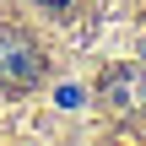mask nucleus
<instances>
[{
    "mask_svg": "<svg viewBox=\"0 0 146 146\" xmlns=\"http://www.w3.org/2000/svg\"><path fill=\"white\" fill-rule=\"evenodd\" d=\"M43 70H49L43 49L22 27H0V92H27L43 81Z\"/></svg>",
    "mask_w": 146,
    "mask_h": 146,
    "instance_id": "1",
    "label": "nucleus"
},
{
    "mask_svg": "<svg viewBox=\"0 0 146 146\" xmlns=\"http://www.w3.org/2000/svg\"><path fill=\"white\" fill-rule=\"evenodd\" d=\"M103 98H108L114 108H146V76L135 65L108 70V76H103Z\"/></svg>",
    "mask_w": 146,
    "mask_h": 146,
    "instance_id": "2",
    "label": "nucleus"
},
{
    "mask_svg": "<svg viewBox=\"0 0 146 146\" xmlns=\"http://www.w3.org/2000/svg\"><path fill=\"white\" fill-rule=\"evenodd\" d=\"M54 103H60V108H81V92H76V87H60V98H54Z\"/></svg>",
    "mask_w": 146,
    "mask_h": 146,
    "instance_id": "3",
    "label": "nucleus"
},
{
    "mask_svg": "<svg viewBox=\"0 0 146 146\" xmlns=\"http://www.w3.org/2000/svg\"><path fill=\"white\" fill-rule=\"evenodd\" d=\"M38 5H49V11H60V5H70V0H38Z\"/></svg>",
    "mask_w": 146,
    "mask_h": 146,
    "instance_id": "4",
    "label": "nucleus"
},
{
    "mask_svg": "<svg viewBox=\"0 0 146 146\" xmlns=\"http://www.w3.org/2000/svg\"><path fill=\"white\" fill-rule=\"evenodd\" d=\"M141 54H146V43H141Z\"/></svg>",
    "mask_w": 146,
    "mask_h": 146,
    "instance_id": "5",
    "label": "nucleus"
}]
</instances>
